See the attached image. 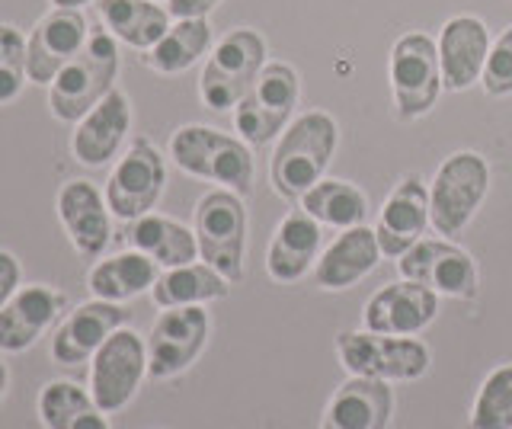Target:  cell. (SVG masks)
<instances>
[{
    "label": "cell",
    "mask_w": 512,
    "mask_h": 429,
    "mask_svg": "<svg viewBox=\"0 0 512 429\" xmlns=\"http://www.w3.org/2000/svg\"><path fill=\"white\" fill-rule=\"evenodd\" d=\"M439 314V295L426 285L404 279L384 285L365 305V330L391 333V337H413L429 327Z\"/></svg>",
    "instance_id": "ac0fdd59"
},
{
    "label": "cell",
    "mask_w": 512,
    "mask_h": 429,
    "mask_svg": "<svg viewBox=\"0 0 512 429\" xmlns=\"http://www.w3.org/2000/svg\"><path fill=\"white\" fill-rule=\"evenodd\" d=\"M320 250V221H314L304 209L288 212L276 237H272L269 253H266V273L272 282H298L311 273V266L317 260Z\"/></svg>",
    "instance_id": "603a6c76"
},
{
    "label": "cell",
    "mask_w": 512,
    "mask_h": 429,
    "mask_svg": "<svg viewBox=\"0 0 512 429\" xmlns=\"http://www.w3.org/2000/svg\"><path fill=\"white\" fill-rule=\"evenodd\" d=\"M298 93H301V84H298L295 68L282 65V61L263 65L253 87L247 90V97L237 103L234 125L240 138L256 148L269 145L279 132H285L288 116H292L298 106Z\"/></svg>",
    "instance_id": "ba28073f"
},
{
    "label": "cell",
    "mask_w": 512,
    "mask_h": 429,
    "mask_svg": "<svg viewBox=\"0 0 512 429\" xmlns=\"http://www.w3.org/2000/svg\"><path fill=\"white\" fill-rule=\"evenodd\" d=\"M55 7H68V10H84L87 4H93V0H52Z\"/></svg>",
    "instance_id": "74e56055"
},
{
    "label": "cell",
    "mask_w": 512,
    "mask_h": 429,
    "mask_svg": "<svg viewBox=\"0 0 512 429\" xmlns=\"http://www.w3.org/2000/svg\"><path fill=\"white\" fill-rule=\"evenodd\" d=\"M157 263L151 257H144L138 250H125L116 253V257H106L100 260L87 276V289L93 298H103V301H132L144 292L154 289L157 282Z\"/></svg>",
    "instance_id": "83f0119b"
},
{
    "label": "cell",
    "mask_w": 512,
    "mask_h": 429,
    "mask_svg": "<svg viewBox=\"0 0 512 429\" xmlns=\"http://www.w3.org/2000/svg\"><path fill=\"white\" fill-rule=\"evenodd\" d=\"M391 413L394 394L388 381L352 375L330 397L320 429H388Z\"/></svg>",
    "instance_id": "7402d4cb"
},
{
    "label": "cell",
    "mask_w": 512,
    "mask_h": 429,
    "mask_svg": "<svg viewBox=\"0 0 512 429\" xmlns=\"http://www.w3.org/2000/svg\"><path fill=\"white\" fill-rule=\"evenodd\" d=\"M301 209L314 221H320V225L346 231V228L365 225L368 199L359 186H352L346 180H320L301 196Z\"/></svg>",
    "instance_id": "f546056e"
},
{
    "label": "cell",
    "mask_w": 512,
    "mask_h": 429,
    "mask_svg": "<svg viewBox=\"0 0 512 429\" xmlns=\"http://www.w3.org/2000/svg\"><path fill=\"white\" fill-rule=\"evenodd\" d=\"M471 429H512V365L484 378L471 407Z\"/></svg>",
    "instance_id": "1f68e13d"
},
{
    "label": "cell",
    "mask_w": 512,
    "mask_h": 429,
    "mask_svg": "<svg viewBox=\"0 0 512 429\" xmlns=\"http://www.w3.org/2000/svg\"><path fill=\"white\" fill-rule=\"evenodd\" d=\"M20 285H23L20 260H16L10 250H0V311H4V305L16 295Z\"/></svg>",
    "instance_id": "e575fe53"
},
{
    "label": "cell",
    "mask_w": 512,
    "mask_h": 429,
    "mask_svg": "<svg viewBox=\"0 0 512 429\" xmlns=\"http://www.w3.org/2000/svg\"><path fill=\"white\" fill-rule=\"evenodd\" d=\"M196 241L199 257L215 266L231 285L244 279L247 250V209L244 196L234 189H212L196 205Z\"/></svg>",
    "instance_id": "8992f818"
},
{
    "label": "cell",
    "mask_w": 512,
    "mask_h": 429,
    "mask_svg": "<svg viewBox=\"0 0 512 429\" xmlns=\"http://www.w3.org/2000/svg\"><path fill=\"white\" fill-rule=\"evenodd\" d=\"M68 311V295L55 285L29 282L0 311V353H26L36 346L45 330Z\"/></svg>",
    "instance_id": "5bb4252c"
},
{
    "label": "cell",
    "mask_w": 512,
    "mask_h": 429,
    "mask_svg": "<svg viewBox=\"0 0 512 429\" xmlns=\"http://www.w3.org/2000/svg\"><path fill=\"white\" fill-rule=\"evenodd\" d=\"M212 45V26L208 20H176L164 39L144 55V65L157 74H183L208 52Z\"/></svg>",
    "instance_id": "4dcf8cb0"
},
{
    "label": "cell",
    "mask_w": 512,
    "mask_h": 429,
    "mask_svg": "<svg viewBox=\"0 0 512 429\" xmlns=\"http://www.w3.org/2000/svg\"><path fill=\"white\" fill-rule=\"evenodd\" d=\"M221 0H170V17L176 20H205Z\"/></svg>",
    "instance_id": "d590c367"
},
{
    "label": "cell",
    "mask_w": 512,
    "mask_h": 429,
    "mask_svg": "<svg viewBox=\"0 0 512 429\" xmlns=\"http://www.w3.org/2000/svg\"><path fill=\"white\" fill-rule=\"evenodd\" d=\"M336 151V122L327 113H304L282 132L272 154V186L285 199H301L320 183Z\"/></svg>",
    "instance_id": "7a4b0ae2"
},
{
    "label": "cell",
    "mask_w": 512,
    "mask_h": 429,
    "mask_svg": "<svg viewBox=\"0 0 512 429\" xmlns=\"http://www.w3.org/2000/svg\"><path fill=\"white\" fill-rule=\"evenodd\" d=\"M128 247L151 257L157 266H186L196 263L199 257V241L196 231H189L186 225H180L176 218L148 212L135 221H128Z\"/></svg>",
    "instance_id": "d4e9b609"
},
{
    "label": "cell",
    "mask_w": 512,
    "mask_h": 429,
    "mask_svg": "<svg viewBox=\"0 0 512 429\" xmlns=\"http://www.w3.org/2000/svg\"><path fill=\"white\" fill-rule=\"evenodd\" d=\"M55 212L68 241L80 257L96 260L103 257L112 237V221H109V205L106 196L96 189L90 180H68L58 189Z\"/></svg>",
    "instance_id": "e0dca14e"
},
{
    "label": "cell",
    "mask_w": 512,
    "mask_h": 429,
    "mask_svg": "<svg viewBox=\"0 0 512 429\" xmlns=\"http://www.w3.org/2000/svg\"><path fill=\"white\" fill-rule=\"evenodd\" d=\"M231 282L224 279L215 266L208 263H186L160 273L151 298L157 308H183V305H205V301L228 298Z\"/></svg>",
    "instance_id": "f1b7e54d"
},
{
    "label": "cell",
    "mask_w": 512,
    "mask_h": 429,
    "mask_svg": "<svg viewBox=\"0 0 512 429\" xmlns=\"http://www.w3.org/2000/svg\"><path fill=\"white\" fill-rule=\"evenodd\" d=\"M490 55L487 26L477 17H452L442 26L439 36V65H442V87L461 93L474 81H480Z\"/></svg>",
    "instance_id": "44dd1931"
},
{
    "label": "cell",
    "mask_w": 512,
    "mask_h": 429,
    "mask_svg": "<svg viewBox=\"0 0 512 429\" xmlns=\"http://www.w3.org/2000/svg\"><path fill=\"white\" fill-rule=\"evenodd\" d=\"M391 90L397 119H420L439 100L442 65L439 45L426 33H407L391 49Z\"/></svg>",
    "instance_id": "30bf717a"
},
{
    "label": "cell",
    "mask_w": 512,
    "mask_h": 429,
    "mask_svg": "<svg viewBox=\"0 0 512 429\" xmlns=\"http://www.w3.org/2000/svg\"><path fill=\"white\" fill-rule=\"evenodd\" d=\"M26 81V36L13 23H0V106L20 100Z\"/></svg>",
    "instance_id": "d6a6232c"
},
{
    "label": "cell",
    "mask_w": 512,
    "mask_h": 429,
    "mask_svg": "<svg viewBox=\"0 0 512 429\" xmlns=\"http://www.w3.org/2000/svg\"><path fill=\"white\" fill-rule=\"evenodd\" d=\"M336 353L349 375L378 381H413L429 369V346L416 337H391L375 330H343Z\"/></svg>",
    "instance_id": "5b68a950"
},
{
    "label": "cell",
    "mask_w": 512,
    "mask_h": 429,
    "mask_svg": "<svg viewBox=\"0 0 512 429\" xmlns=\"http://www.w3.org/2000/svg\"><path fill=\"white\" fill-rule=\"evenodd\" d=\"M400 273L445 298L477 295V266L461 247L448 241H416L400 257Z\"/></svg>",
    "instance_id": "9a60e30c"
},
{
    "label": "cell",
    "mask_w": 512,
    "mask_h": 429,
    "mask_svg": "<svg viewBox=\"0 0 512 429\" xmlns=\"http://www.w3.org/2000/svg\"><path fill=\"white\" fill-rule=\"evenodd\" d=\"M480 84H484L487 97H509L512 93V26L493 42Z\"/></svg>",
    "instance_id": "836d02e7"
},
{
    "label": "cell",
    "mask_w": 512,
    "mask_h": 429,
    "mask_svg": "<svg viewBox=\"0 0 512 429\" xmlns=\"http://www.w3.org/2000/svg\"><path fill=\"white\" fill-rule=\"evenodd\" d=\"M381 257V247H378V237L372 228H346L336 241L324 250V257L317 260L314 266V282L320 289H330V292H340L356 285L362 276H368L375 269Z\"/></svg>",
    "instance_id": "cb8c5ba5"
},
{
    "label": "cell",
    "mask_w": 512,
    "mask_h": 429,
    "mask_svg": "<svg viewBox=\"0 0 512 429\" xmlns=\"http://www.w3.org/2000/svg\"><path fill=\"white\" fill-rule=\"evenodd\" d=\"M36 410L45 429H112L109 413L93 401L90 388H80L68 378L45 381Z\"/></svg>",
    "instance_id": "4316f807"
},
{
    "label": "cell",
    "mask_w": 512,
    "mask_h": 429,
    "mask_svg": "<svg viewBox=\"0 0 512 429\" xmlns=\"http://www.w3.org/2000/svg\"><path fill=\"white\" fill-rule=\"evenodd\" d=\"M148 378V340L132 327H119L90 359V394L106 413H119L135 401Z\"/></svg>",
    "instance_id": "9c48e42d"
},
{
    "label": "cell",
    "mask_w": 512,
    "mask_h": 429,
    "mask_svg": "<svg viewBox=\"0 0 512 429\" xmlns=\"http://www.w3.org/2000/svg\"><path fill=\"white\" fill-rule=\"evenodd\" d=\"M132 311H125L116 301L90 298L84 305L68 311L52 337V359L58 365H80L90 362L112 333L128 324Z\"/></svg>",
    "instance_id": "2e32d148"
},
{
    "label": "cell",
    "mask_w": 512,
    "mask_h": 429,
    "mask_svg": "<svg viewBox=\"0 0 512 429\" xmlns=\"http://www.w3.org/2000/svg\"><path fill=\"white\" fill-rule=\"evenodd\" d=\"M119 49L106 29H90V39L48 87V113L58 122H80L109 90H116Z\"/></svg>",
    "instance_id": "6da1fadb"
},
{
    "label": "cell",
    "mask_w": 512,
    "mask_h": 429,
    "mask_svg": "<svg viewBox=\"0 0 512 429\" xmlns=\"http://www.w3.org/2000/svg\"><path fill=\"white\" fill-rule=\"evenodd\" d=\"M426 225H432L429 189L423 186L420 177H404L394 186V193L384 199V209L378 215L375 237H378L381 253L400 260L416 241H423Z\"/></svg>",
    "instance_id": "ffe728a7"
},
{
    "label": "cell",
    "mask_w": 512,
    "mask_h": 429,
    "mask_svg": "<svg viewBox=\"0 0 512 429\" xmlns=\"http://www.w3.org/2000/svg\"><path fill=\"white\" fill-rule=\"evenodd\" d=\"M103 29L132 49L148 52L170 29V10L157 7V0H96Z\"/></svg>",
    "instance_id": "484cf974"
},
{
    "label": "cell",
    "mask_w": 512,
    "mask_h": 429,
    "mask_svg": "<svg viewBox=\"0 0 512 429\" xmlns=\"http://www.w3.org/2000/svg\"><path fill=\"white\" fill-rule=\"evenodd\" d=\"M164 186H167L164 157H160V151L148 138H135L109 173L106 205L119 221H135L154 212V205L164 196Z\"/></svg>",
    "instance_id": "8fae6325"
},
{
    "label": "cell",
    "mask_w": 512,
    "mask_h": 429,
    "mask_svg": "<svg viewBox=\"0 0 512 429\" xmlns=\"http://www.w3.org/2000/svg\"><path fill=\"white\" fill-rule=\"evenodd\" d=\"M266 65V42L253 29H234L224 36L212 55H208L202 77H199V97L215 113L237 109V103L247 97L256 74Z\"/></svg>",
    "instance_id": "277c9868"
},
{
    "label": "cell",
    "mask_w": 512,
    "mask_h": 429,
    "mask_svg": "<svg viewBox=\"0 0 512 429\" xmlns=\"http://www.w3.org/2000/svg\"><path fill=\"white\" fill-rule=\"evenodd\" d=\"M490 189V167L477 151H458L436 170L429 189V221L442 237H458Z\"/></svg>",
    "instance_id": "52a82bcc"
},
{
    "label": "cell",
    "mask_w": 512,
    "mask_h": 429,
    "mask_svg": "<svg viewBox=\"0 0 512 429\" xmlns=\"http://www.w3.org/2000/svg\"><path fill=\"white\" fill-rule=\"evenodd\" d=\"M208 333L212 317L202 305L164 308L148 333V375L154 381L183 375L202 356Z\"/></svg>",
    "instance_id": "7c38bea8"
},
{
    "label": "cell",
    "mask_w": 512,
    "mask_h": 429,
    "mask_svg": "<svg viewBox=\"0 0 512 429\" xmlns=\"http://www.w3.org/2000/svg\"><path fill=\"white\" fill-rule=\"evenodd\" d=\"M128 129H132V103L116 87L77 122L71 135V154L84 167H103L125 145Z\"/></svg>",
    "instance_id": "d6986e66"
},
{
    "label": "cell",
    "mask_w": 512,
    "mask_h": 429,
    "mask_svg": "<svg viewBox=\"0 0 512 429\" xmlns=\"http://www.w3.org/2000/svg\"><path fill=\"white\" fill-rule=\"evenodd\" d=\"M90 39V23L84 10L52 7L45 17L32 26L26 39V71L29 81L39 87H52V81L61 74L68 61L77 58Z\"/></svg>",
    "instance_id": "4fadbf2b"
},
{
    "label": "cell",
    "mask_w": 512,
    "mask_h": 429,
    "mask_svg": "<svg viewBox=\"0 0 512 429\" xmlns=\"http://www.w3.org/2000/svg\"><path fill=\"white\" fill-rule=\"evenodd\" d=\"M170 157L189 177L221 183L237 196L253 193V154L244 141L208 125H183L170 138Z\"/></svg>",
    "instance_id": "3957f363"
},
{
    "label": "cell",
    "mask_w": 512,
    "mask_h": 429,
    "mask_svg": "<svg viewBox=\"0 0 512 429\" xmlns=\"http://www.w3.org/2000/svg\"><path fill=\"white\" fill-rule=\"evenodd\" d=\"M7 391H10V369H7V362L0 359V404H4Z\"/></svg>",
    "instance_id": "8d00e7d4"
}]
</instances>
